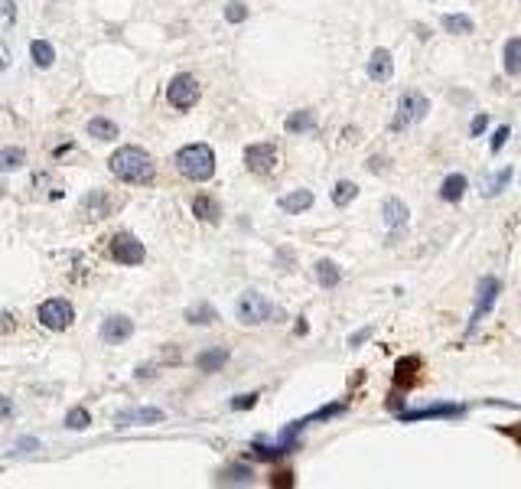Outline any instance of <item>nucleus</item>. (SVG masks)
Returning <instances> with one entry per match:
<instances>
[{
    "instance_id": "45",
    "label": "nucleus",
    "mask_w": 521,
    "mask_h": 489,
    "mask_svg": "<svg viewBox=\"0 0 521 489\" xmlns=\"http://www.w3.org/2000/svg\"><path fill=\"white\" fill-rule=\"evenodd\" d=\"M505 434H508V437H515V440L521 444V427H505Z\"/></svg>"
},
{
    "instance_id": "17",
    "label": "nucleus",
    "mask_w": 521,
    "mask_h": 489,
    "mask_svg": "<svg viewBox=\"0 0 521 489\" xmlns=\"http://www.w3.org/2000/svg\"><path fill=\"white\" fill-rule=\"evenodd\" d=\"M215 483H225V486H251L254 470L248 466V463H231V466H225V470L218 473Z\"/></svg>"
},
{
    "instance_id": "44",
    "label": "nucleus",
    "mask_w": 521,
    "mask_h": 489,
    "mask_svg": "<svg viewBox=\"0 0 521 489\" xmlns=\"http://www.w3.org/2000/svg\"><path fill=\"white\" fill-rule=\"evenodd\" d=\"M381 166H385V160H381V157H372V160H368V170H372V173H378Z\"/></svg>"
},
{
    "instance_id": "43",
    "label": "nucleus",
    "mask_w": 521,
    "mask_h": 489,
    "mask_svg": "<svg viewBox=\"0 0 521 489\" xmlns=\"http://www.w3.org/2000/svg\"><path fill=\"white\" fill-rule=\"evenodd\" d=\"M36 447H40V440H36V437H23V440L16 444V450H23V453H29V450H36Z\"/></svg>"
},
{
    "instance_id": "35",
    "label": "nucleus",
    "mask_w": 521,
    "mask_h": 489,
    "mask_svg": "<svg viewBox=\"0 0 521 489\" xmlns=\"http://www.w3.org/2000/svg\"><path fill=\"white\" fill-rule=\"evenodd\" d=\"M508 137H511V127H508V124H502V127H498V131L492 134V140H489V150H492V153H498V150L505 147Z\"/></svg>"
},
{
    "instance_id": "40",
    "label": "nucleus",
    "mask_w": 521,
    "mask_h": 489,
    "mask_svg": "<svg viewBox=\"0 0 521 489\" xmlns=\"http://www.w3.org/2000/svg\"><path fill=\"white\" fill-rule=\"evenodd\" d=\"M368 336H372V326H365V329H359V333H352V336H348V346L355 349V346H361Z\"/></svg>"
},
{
    "instance_id": "18",
    "label": "nucleus",
    "mask_w": 521,
    "mask_h": 489,
    "mask_svg": "<svg viewBox=\"0 0 521 489\" xmlns=\"http://www.w3.org/2000/svg\"><path fill=\"white\" fill-rule=\"evenodd\" d=\"M417 375H420V359H417V355L398 359V368H394V385H398V388H411L417 381Z\"/></svg>"
},
{
    "instance_id": "27",
    "label": "nucleus",
    "mask_w": 521,
    "mask_h": 489,
    "mask_svg": "<svg viewBox=\"0 0 521 489\" xmlns=\"http://www.w3.org/2000/svg\"><path fill=\"white\" fill-rule=\"evenodd\" d=\"M29 59H33V66H36V68H53V62H55L53 42L33 40V42H29Z\"/></svg>"
},
{
    "instance_id": "37",
    "label": "nucleus",
    "mask_w": 521,
    "mask_h": 489,
    "mask_svg": "<svg viewBox=\"0 0 521 489\" xmlns=\"http://www.w3.org/2000/svg\"><path fill=\"white\" fill-rule=\"evenodd\" d=\"M14 414H16L14 398H7V394H0V421H10Z\"/></svg>"
},
{
    "instance_id": "20",
    "label": "nucleus",
    "mask_w": 521,
    "mask_h": 489,
    "mask_svg": "<svg viewBox=\"0 0 521 489\" xmlns=\"http://www.w3.org/2000/svg\"><path fill=\"white\" fill-rule=\"evenodd\" d=\"M186 323L189 326H212L215 320H218V310H215L209 300H199V303H192V307H186Z\"/></svg>"
},
{
    "instance_id": "22",
    "label": "nucleus",
    "mask_w": 521,
    "mask_h": 489,
    "mask_svg": "<svg viewBox=\"0 0 521 489\" xmlns=\"http://www.w3.org/2000/svg\"><path fill=\"white\" fill-rule=\"evenodd\" d=\"M225 362H228L225 346H212V349H202V353L196 355V368H199V372H218Z\"/></svg>"
},
{
    "instance_id": "13",
    "label": "nucleus",
    "mask_w": 521,
    "mask_h": 489,
    "mask_svg": "<svg viewBox=\"0 0 521 489\" xmlns=\"http://www.w3.org/2000/svg\"><path fill=\"white\" fill-rule=\"evenodd\" d=\"M166 414L160 408H131L114 414V427H131V424H160Z\"/></svg>"
},
{
    "instance_id": "16",
    "label": "nucleus",
    "mask_w": 521,
    "mask_h": 489,
    "mask_svg": "<svg viewBox=\"0 0 521 489\" xmlns=\"http://www.w3.org/2000/svg\"><path fill=\"white\" fill-rule=\"evenodd\" d=\"M192 216L199 218V222H209V225H215V222L222 218V205H218V199H215V196H205V192H199V196L192 199Z\"/></svg>"
},
{
    "instance_id": "9",
    "label": "nucleus",
    "mask_w": 521,
    "mask_h": 489,
    "mask_svg": "<svg viewBox=\"0 0 521 489\" xmlns=\"http://www.w3.org/2000/svg\"><path fill=\"white\" fill-rule=\"evenodd\" d=\"M498 290H502V281H498V277H482L479 281V287H476V310H472V316H469V333H476L479 320L495 307Z\"/></svg>"
},
{
    "instance_id": "2",
    "label": "nucleus",
    "mask_w": 521,
    "mask_h": 489,
    "mask_svg": "<svg viewBox=\"0 0 521 489\" xmlns=\"http://www.w3.org/2000/svg\"><path fill=\"white\" fill-rule=\"evenodd\" d=\"M176 170L179 177L192 179V183H209L215 177V153L209 144H186L176 150Z\"/></svg>"
},
{
    "instance_id": "6",
    "label": "nucleus",
    "mask_w": 521,
    "mask_h": 489,
    "mask_svg": "<svg viewBox=\"0 0 521 489\" xmlns=\"http://www.w3.org/2000/svg\"><path fill=\"white\" fill-rule=\"evenodd\" d=\"M36 316H40V323L46 326V329L62 333V329H68L72 320H75V307H72L66 297H49V300H42L40 303Z\"/></svg>"
},
{
    "instance_id": "14",
    "label": "nucleus",
    "mask_w": 521,
    "mask_h": 489,
    "mask_svg": "<svg viewBox=\"0 0 521 489\" xmlns=\"http://www.w3.org/2000/svg\"><path fill=\"white\" fill-rule=\"evenodd\" d=\"M365 72H368V79H372V82H391V75H394V59H391V53L378 46V49L368 55V66H365Z\"/></svg>"
},
{
    "instance_id": "11",
    "label": "nucleus",
    "mask_w": 521,
    "mask_h": 489,
    "mask_svg": "<svg viewBox=\"0 0 521 489\" xmlns=\"http://www.w3.org/2000/svg\"><path fill=\"white\" fill-rule=\"evenodd\" d=\"M381 222L387 225V231H391V235L404 231V229H407V222H411V209H407V203H404V199H398V196H387L385 203H381Z\"/></svg>"
},
{
    "instance_id": "15",
    "label": "nucleus",
    "mask_w": 521,
    "mask_h": 489,
    "mask_svg": "<svg viewBox=\"0 0 521 489\" xmlns=\"http://www.w3.org/2000/svg\"><path fill=\"white\" fill-rule=\"evenodd\" d=\"M309 205H313V190H303V186H300V190H290L287 196L277 199V209L287 212V216H303Z\"/></svg>"
},
{
    "instance_id": "34",
    "label": "nucleus",
    "mask_w": 521,
    "mask_h": 489,
    "mask_svg": "<svg viewBox=\"0 0 521 489\" xmlns=\"http://www.w3.org/2000/svg\"><path fill=\"white\" fill-rule=\"evenodd\" d=\"M254 405H257V392H251V394H235V398L228 401V408H231V411H251Z\"/></svg>"
},
{
    "instance_id": "3",
    "label": "nucleus",
    "mask_w": 521,
    "mask_h": 489,
    "mask_svg": "<svg viewBox=\"0 0 521 489\" xmlns=\"http://www.w3.org/2000/svg\"><path fill=\"white\" fill-rule=\"evenodd\" d=\"M235 316H238L241 326H261V323H270L274 316H281V310L261 290H244L238 297V303H235Z\"/></svg>"
},
{
    "instance_id": "25",
    "label": "nucleus",
    "mask_w": 521,
    "mask_h": 489,
    "mask_svg": "<svg viewBox=\"0 0 521 489\" xmlns=\"http://www.w3.org/2000/svg\"><path fill=\"white\" fill-rule=\"evenodd\" d=\"M313 271H316V281H320V287H326V290L339 287V281H342V271H339V264H335L333 258H320Z\"/></svg>"
},
{
    "instance_id": "21",
    "label": "nucleus",
    "mask_w": 521,
    "mask_h": 489,
    "mask_svg": "<svg viewBox=\"0 0 521 489\" xmlns=\"http://www.w3.org/2000/svg\"><path fill=\"white\" fill-rule=\"evenodd\" d=\"M469 190V179L463 173H450V177L440 183V199L443 203H459Z\"/></svg>"
},
{
    "instance_id": "30",
    "label": "nucleus",
    "mask_w": 521,
    "mask_h": 489,
    "mask_svg": "<svg viewBox=\"0 0 521 489\" xmlns=\"http://www.w3.org/2000/svg\"><path fill=\"white\" fill-rule=\"evenodd\" d=\"M355 196H359V186L352 183V179H339L333 186V203L339 205V209H346L348 203H355Z\"/></svg>"
},
{
    "instance_id": "42",
    "label": "nucleus",
    "mask_w": 521,
    "mask_h": 489,
    "mask_svg": "<svg viewBox=\"0 0 521 489\" xmlns=\"http://www.w3.org/2000/svg\"><path fill=\"white\" fill-rule=\"evenodd\" d=\"M10 329H16V320L10 313H0V333H10Z\"/></svg>"
},
{
    "instance_id": "4",
    "label": "nucleus",
    "mask_w": 521,
    "mask_h": 489,
    "mask_svg": "<svg viewBox=\"0 0 521 489\" xmlns=\"http://www.w3.org/2000/svg\"><path fill=\"white\" fill-rule=\"evenodd\" d=\"M430 111V98L424 92H404L398 98V114H394V121H391V131H404V127H411V124L424 121Z\"/></svg>"
},
{
    "instance_id": "24",
    "label": "nucleus",
    "mask_w": 521,
    "mask_h": 489,
    "mask_svg": "<svg viewBox=\"0 0 521 489\" xmlns=\"http://www.w3.org/2000/svg\"><path fill=\"white\" fill-rule=\"evenodd\" d=\"M515 179V166H502L498 173H492V177H485L482 179V196L485 199H492V196H498V192L505 190L508 183Z\"/></svg>"
},
{
    "instance_id": "28",
    "label": "nucleus",
    "mask_w": 521,
    "mask_h": 489,
    "mask_svg": "<svg viewBox=\"0 0 521 489\" xmlns=\"http://www.w3.org/2000/svg\"><path fill=\"white\" fill-rule=\"evenodd\" d=\"M443 33H453V36H466L472 33V16L469 14H443L440 16Z\"/></svg>"
},
{
    "instance_id": "7",
    "label": "nucleus",
    "mask_w": 521,
    "mask_h": 489,
    "mask_svg": "<svg viewBox=\"0 0 521 489\" xmlns=\"http://www.w3.org/2000/svg\"><path fill=\"white\" fill-rule=\"evenodd\" d=\"M111 258L118 261V264H124V268H137L147 258V248H144V242H137L131 231H118L111 238Z\"/></svg>"
},
{
    "instance_id": "8",
    "label": "nucleus",
    "mask_w": 521,
    "mask_h": 489,
    "mask_svg": "<svg viewBox=\"0 0 521 489\" xmlns=\"http://www.w3.org/2000/svg\"><path fill=\"white\" fill-rule=\"evenodd\" d=\"M281 160V150L274 140H261V144H248L244 147V166L251 173H270Z\"/></svg>"
},
{
    "instance_id": "5",
    "label": "nucleus",
    "mask_w": 521,
    "mask_h": 489,
    "mask_svg": "<svg viewBox=\"0 0 521 489\" xmlns=\"http://www.w3.org/2000/svg\"><path fill=\"white\" fill-rule=\"evenodd\" d=\"M166 101H170L176 111L196 108V105H199V82H196V75H189V72L173 75L170 85H166Z\"/></svg>"
},
{
    "instance_id": "29",
    "label": "nucleus",
    "mask_w": 521,
    "mask_h": 489,
    "mask_svg": "<svg viewBox=\"0 0 521 489\" xmlns=\"http://www.w3.org/2000/svg\"><path fill=\"white\" fill-rule=\"evenodd\" d=\"M27 163V150L23 147H3L0 150V173H14Z\"/></svg>"
},
{
    "instance_id": "23",
    "label": "nucleus",
    "mask_w": 521,
    "mask_h": 489,
    "mask_svg": "<svg viewBox=\"0 0 521 489\" xmlns=\"http://www.w3.org/2000/svg\"><path fill=\"white\" fill-rule=\"evenodd\" d=\"M502 66H505V75H508V79H518V75H521V36H511V40L505 42Z\"/></svg>"
},
{
    "instance_id": "31",
    "label": "nucleus",
    "mask_w": 521,
    "mask_h": 489,
    "mask_svg": "<svg viewBox=\"0 0 521 489\" xmlns=\"http://www.w3.org/2000/svg\"><path fill=\"white\" fill-rule=\"evenodd\" d=\"M88 424H92V414H88V408H68L66 414V427L68 431H88Z\"/></svg>"
},
{
    "instance_id": "36",
    "label": "nucleus",
    "mask_w": 521,
    "mask_h": 489,
    "mask_svg": "<svg viewBox=\"0 0 521 489\" xmlns=\"http://www.w3.org/2000/svg\"><path fill=\"white\" fill-rule=\"evenodd\" d=\"M489 127V114H476V121L469 124V137H482Z\"/></svg>"
},
{
    "instance_id": "19",
    "label": "nucleus",
    "mask_w": 521,
    "mask_h": 489,
    "mask_svg": "<svg viewBox=\"0 0 521 489\" xmlns=\"http://www.w3.org/2000/svg\"><path fill=\"white\" fill-rule=\"evenodd\" d=\"M283 127H287V134H309V131H316V114H313L309 108L290 111L287 121H283Z\"/></svg>"
},
{
    "instance_id": "26",
    "label": "nucleus",
    "mask_w": 521,
    "mask_h": 489,
    "mask_svg": "<svg viewBox=\"0 0 521 489\" xmlns=\"http://www.w3.org/2000/svg\"><path fill=\"white\" fill-rule=\"evenodd\" d=\"M85 131L92 137H98V140H105V144H111V140L120 137V127L111 121V118H92V121L85 124Z\"/></svg>"
},
{
    "instance_id": "33",
    "label": "nucleus",
    "mask_w": 521,
    "mask_h": 489,
    "mask_svg": "<svg viewBox=\"0 0 521 489\" xmlns=\"http://www.w3.org/2000/svg\"><path fill=\"white\" fill-rule=\"evenodd\" d=\"M248 14H251V10H248V3H244V0H228L225 3V20L228 23H244Z\"/></svg>"
},
{
    "instance_id": "39",
    "label": "nucleus",
    "mask_w": 521,
    "mask_h": 489,
    "mask_svg": "<svg viewBox=\"0 0 521 489\" xmlns=\"http://www.w3.org/2000/svg\"><path fill=\"white\" fill-rule=\"evenodd\" d=\"M10 62H14V55H10V46L0 40V72H7V68H10Z\"/></svg>"
},
{
    "instance_id": "10",
    "label": "nucleus",
    "mask_w": 521,
    "mask_h": 489,
    "mask_svg": "<svg viewBox=\"0 0 521 489\" xmlns=\"http://www.w3.org/2000/svg\"><path fill=\"white\" fill-rule=\"evenodd\" d=\"M98 336H101L105 346H120V342H127L131 336H134V320H131V316H124V313H114V316L101 320Z\"/></svg>"
},
{
    "instance_id": "32",
    "label": "nucleus",
    "mask_w": 521,
    "mask_h": 489,
    "mask_svg": "<svg viewBox=\"0 0 521 489\" xmlns=\"http://www.w3.org/2000/svg\"><path fill=\"white\" fill-rule=\"evenodd\" d=\"M85 212H94V218H107V196L101 190H94L85 196Z\"/></svg>"
},
{
    "instance_id": "12",
    "label": "nucleus",
    "mask_w": 521,
    "mask_h": 489,
    "mask_svg": "<svg viewBox=\"0 0 521 489\" xmlns=\"http://www.w3.org/2000/svg\"><path fill=\"white\" fill-rule=\"evenodd\" d=\"M463 414H466V405H450V401H440V405L417 408V411H401V421H427V418H463Z\"/></svg>"
},
{
    "instance_id": "38",
    "label": "nucleus",
    "mask_w": 521,
    "mask_h": 489,
    "mask_svg": "<svg viewBox=\"0 0 521 489\" xmlns=\"http://www.w3.org/2000/svg\"><path fill=\"white\" fill-rule=\"evenodd\" d=\"M270 486H294V473H290V470L274 473V476H270Z\"/></svg>"
},
{
    "instance_id": "41",
    "label": "nucleus",
    "mask_w": 521,
    "mask_h": 489,
    "mask_svg": "<svg viewBox=\"0 0 521 489\" xmlns=\"http://www.w3.org/2000/svg\"><path fill=\"white\" fill-rule=\"evenodd\" d=\"M0 10H3V16H7V23H14V20H16L14 0H0Z\"/></svg>"
},
{
    "instance_id": "1",
    "label": "nucleus",
    "mask_w": 521,
    "mask_h": 489,
    "mask_svg": "<svg viewBox=\"0 0 521 489\" xmlns=\"http://www.w3.org/2000/svg\"><path fill=\"white\" fill-rule=\"evenodd\" d=\"M107 170H111L120 183H131V186H147V183H153V177H157L153 157H150L144 147H134V144L114 150L111 160H107Z\"/></svg>"
}]
</instances>
